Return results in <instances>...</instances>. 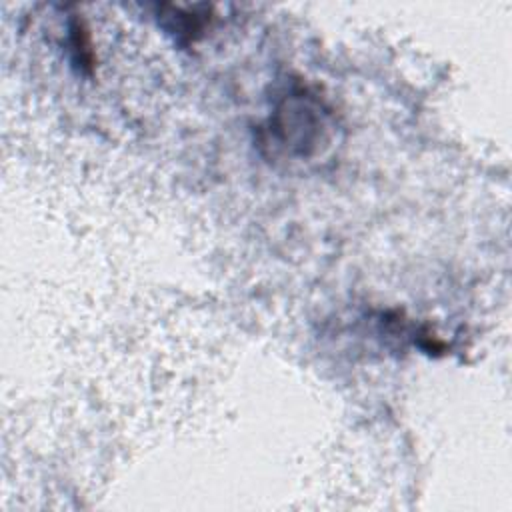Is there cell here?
Wrapping results in <instances>:
<instances>
[{"label":"cell","mask_w":512,"mask_h":512,"mask_svg":"<svg viewBox=\"0 0 512 512\" xmlns=\"http://www.w3.org/2000/svg\"><path fill=\"white\" fill-rule=\"evenodd\" d=\"M328 128V112L322 100L306 88H298L284 94L276 104L260 144L288 158H310L326 140Z\"/></svg>","instance_id":"6da1fadb"},{"label":"cell","mask_w":512,"mask_h":512,"mask_svg":"<svg viewBox=\"0 0 512 512\" xmlns=\"http://www.w3.org/2000/svg\"><path fill=\"white\" fill-rule=\"evenodd\" d=\"M70 50L74 54L76 64L80 66L82 72H92L94 68V52H92V44L88 38L86 28L82 26L80 20H72L70 22Z\"/></svg>","instance_id":"7a4b0ae2"}]
</instances>
